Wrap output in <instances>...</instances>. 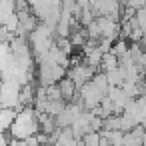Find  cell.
<instances>
[{"mask_svg": "<svg viewBox=\"0 0 146 146\" xmlns=\"http://www.w3.org/2000/svg\"><path fill=\"white\" fill-rule=\"evenodd\" d=\"M126 6L132 8V10H140V8H146V0H126Z\"/></svg>", "mask_w": 146, "mask_h": 146, "instance_id": "cell-2", "label": "cell"}, {"mask_svg": "<svg viewBox=\"0 0 146 146\" xmlns=\"http://www.w3.org/2000/svg\"><path fill=\"white\" fill-rule=\"evenodd\" d=\"M80 146H100V132H96V130L86 132V134L82 136Z\"/></svg>", "mask_w": 146, "mask_h": 146, "instance_id": "cell-1", "label": "cell"}]
</instances>
